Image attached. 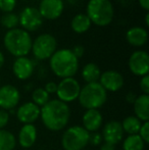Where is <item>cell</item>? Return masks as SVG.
Wrapping results in <instances>:
<instances>
[{
  "label": "cell",
  "mask_w": 149,
  "mask_h": 150,
  "mask_svg": "<svg viewBox=\"0 0 149 150\" xmlns=\"http://www.w3.org/2000/svg\"><path fill=\"white\" fill-rule=\"evenodd\" d=\"M102 136L101 133L98 132H94V133H90V137H89V144L93 145V146H99L102 143Z\"/></svg>",
  "instance_id": "30"
},
{
  "label": "cell",
  "mask_w": 149,
  "mask_h": 150,
  "mask_svg": "<svg viewBox=\"0 0 149 150\" xmlns=\"http://www.w3.org/2000/svg\"><path fill=\"white\" fill-rule=\"evenodd\" d=\"M0 24L3 28L7 29V30L16 29L18 25V16L14 12L4 13L0 18Z\"/></svg>",
  "instance_id": "27"
},
{
  "label": "cell",
  "mask_w": 149,
  "mask_h": 150,
  "mask_svg": "<svg viewBox=\"0 0 149 150\" xmlns=\"http://www.w3.org/2000/svg\"><path fill=\"white\" fill-rule=\"evenodd\" d=\"M10 115L8 113V111L4 110V109L0 108V130L4 129L9 122Z\"/></svg>",
  "instance_id": "31"
},
{
  "label": "cell",
  "mask_w": 149,
  "mask_h": 150,
  "mask_svg": "<svg viewBox=\"0 0 149 150\" xmlns=\"http://www.w3.org/2000/svg\"><path fill=\"white\" fill-rule=\"evenodd\" d=\"M145 25L146 26H149V13H146L145 16Z\"/></svg>",
  "instance_id": "39"
},
{
  "label": "cell",
  "mask_w": 149,
  "mask_h": 150,
  "mask_svg": "<svg viewBox=\"0 0 149 150\" xmlns=\"http://www.w3.org/2000/svg\"><path fill=\"white\" fill-rule=\"evenodd\" d=\"M40 108L38 105L33 103L32 101L25 102L18 106L16 110V115L18 122L22 124H34L36 120L40 119Z\"/></svg>",
  "instance_id": "15"
},
{
  "label": "cell",
  "mask_w": 149,
  "mask_h": 150,
  "mask_svg": "<svg viewBox=\"0 0 149 150\" xmlns=\"http://www.w3.org/2000/svg\"><path fill=\"white\" fill-rule=\"evenodd\" d=\"M20 100V93L18 88L10 84L0 86V108L8 111L16 109Z\"/></svg>",
  "instance_id": "10"
},
{
  "label": "cell",
  "mask_w": 149,
  "mask_h": 150,
  "mask_svg": "<svg viewBox=\"0 0 149 150\" xmlns=\"http://www.w3.org/2000/svg\"><path fill=\"white\" fill-rule=\"evenodd\" d=\"M79 103L85 109H98L105 104L107 100V92L99 84L88 83L84 87H81L79 97Z\"/></svg>",
  "instance_id": "4"
},
{
  "label": "cell",
  "mask_w": 149,
  "mask_h": 150,
  "mask_svg": "<svg viewBox=\"0 0 149 150\" xmlns=\"http://www.w3.org/2000/svg\"><path fill=\"white\" fill-rule=\"evenodd\" d=\"M124 130L121 122L119 120H109L102 128L101 136L104 143L112 145H117L124 140Z\"/></svg>",
  "instance_id": "12"
},
{
  "label": "cell",
  "mask_w": 149,
  "mask_h": 150,
  "mask_svg": "<svg viewBox=\"0 0 149 150\" xmlns=\"http://www.w3.org/2000/svg\"><path fill=\"white\" fill-rule=\"evenodd\" d=\"M90 133L82 126L68 127L61 136V146L64 150H83L89 144Z\"/></svg>",
  "instance_id": "6"
},
{
  "label": "cell",
  "mask_w": 149,
  "mask_h": 150,
  "mask_svg": "<svg viewBox=\"0 0 149 150\" xmlns=\"http://www.w3.org/2000/svg\"><path fill=\"white\" fill-rule=\"evenodd\" d=\"M98 82L106 92L107 91L108 92H117V91L121 90L125 84L123 75L113 69L101 73Z\"/></svg>",
  "instance_id": "14"
},
{
  "label": "cell",
  "mask_w": 149,
  "mask_h": 150,
  "mask_svg": "<svg viewBox=\"0 0 149 150\" xmlns=\"http://www.w3.org/2000/svg\"><path fill=\"white\" fill-rule=\"evenodd\" d=\"M38 137V131L34 124L23 125L18 135L16 141L20 147L25 149H29L36 143Z\"/></svg>",
  "instance_id": "18"
},
{
  "label": "cell",
  "mask_w": 149,
  "mask_h": 150,
  "mask_svg": "<svg viewBox=\"0 0 149 150\" xmlns=\"http://www.w3.org/2000/svg\"><path fill=\"white\" fill-rule=\"evenodd\" d=\"M4 62H5V57H4V54L0 51V69L4 65Z\"/></svg>",
  "instance_id": "38"
},
{
  "label": "cell",
  "mask_w": 149,
  "mask_h": 150,
  "mask_svg": "<svg viewBox=\"0 0 149 150\" xmlns=\"http://www.w3.org/2000/svg\"><path fill=\"white\" fill-rule=\"evenodd\" d=\"M35 71V62L27 56L18 57L12 64V71L16 79L26 81L33 76Z\"/></svg>",
  "instance_id": "16"
},
{
  "label": "cell",
  "mask_w": 149,
  "mask_h": 150,
  "mask_svg": "<svg viewBox=\"0 0 149 150\" xmlns=\"http://www.w3.org/2000/svg\"><path fill=\"white\" fill-rule=\"evenodd\" d=\"M123 127L124 133L128 135H136L139 133V130L142 126V122L135 115H128L121 122Z\"/></svg>",
  "instance_id": "24"
},
{
  "label": "cell",
  "mask_w": 149,
  "mask_h": 150,
  "mask_svg": "<svg viewBox=\"0 0 149 150\" xmlns=\"http://www.w3.org/2000/svg\"><path fill=\"white\" fill-rule=\"evenodd\" d=\"M146 143L138 134L128 135L123 140V150H144Z\"/></svg>",
  "instance_id": "25"
},
{
  "label": "cell",
  "mask_w": 149,
  "mask_h": 150,
  "mask_svg": "<svg viewBox=\"0 0 149 150\" xmlns=\"http://www.w3.org/2000/svg\"><path fill=\"white\" fill-rule=\"evenodd\" d=\"M71 50H72V52L74 53V55L78 59L81 58L82 56L84 55V53H85V48L82 45H75L74 47H73V49H71Z\"/></svg>",
  "instance_id": "33"
},
{
  "label": "cell",
  "mask_w": 149,
  "mask_h": 150,
  "mask_svg": "<svg viewBox=\"0 0 149 150\" xmlns=\"http://www.w3.org/2000/svg\"><path fill=\"white\" fill-rule=\"evenodd\" d=\"M18 24L22 26L23 30L29 32L37 31L43 24V18L40 14L38 8L27 6L20 11L18 16Z\"/></svg>",
  "instance_id": "9"
},
{
  "label": "cell",
  "mask_w": 149,
  "mask_h": 150,
  "mask_svg": "<svg viewBox=\"0 0 149 150\" xmlns=\"http://www.w3.org/2000/svg\"><path fill=\"white\" fill-rule=\"evenodd\" d=\"M16 6V0H0V10L4 13L12 12Z\"/></svg>",
  "instance_id": "28"
},
{
  "label": "cell",
  "mask_w": 149,
  "mask_h": 150,
  "mask_svg": "<svg viewBox=\"0 0 149 150\" xmlns=\"http://www.w3.org/2000/svg\"><path fill=\"white\" fill-rule=\"evenodd\" d=\"M64 9V3L62 0H41L39 4V10L42 18L53 21L62 14Z\"/></svg>",
  "instance_id": "13"
},
{
  "label": "cell",
  "mask_w": 149,
  "mask_h": 150,
  "mask_svg": "<svg viewBox=\"0 0 149 150\" xmlns=\"http://www.w3.org/2000/svg\"><path fill=\"white\" fill-rule=\"evenodd\" d=\"M134 105L135 117H138L142 122L149 120V95L141 94L137 96Z\"/></svg>",
  "instance_id": "20"
},
{
  "label": "cell",
  "mask_w": 149,
  "mask_h": 150,
  "mask_svg": "<svg viewBox=\"0 0 149 150\" xmlns=\"http://www.w3.org/2000/svg\"><path fill=\"white\" fill-rule=\"evenodd\" d=\"M51 71L60 79L73 78L79 71V59L71 49L56 50L49 58Z\"/></svg>",
  "instance_id": "2"
},
{
  "label": "cell",
  "mask_w": 149,
  "mask_h": 150,
  "mask_svg": "<svg viewBox=\"0 0 149 150\" xmlns=\"http://www.w3.org/2000/svg\"><path fill=\"white\" fill-rule=\"evenodd\" d=\"M80 91H81V85L78 80H76L74 77L66 78L61 79V81L57 84V90L55 94L58 100L68 104L77 100Z\"/></svg>",
  "instance_id": "8"
},
{
  "label": "cell",
  "mask_w": 149,
  "mask_h": 150,
  "mask_svg": "<svg viewBox=\"0 0 149 150\" xmlns=\"http://www.w3.org/2000/svg\"><path fill=\"white\" fill-rule=\"evenodd\" d=\"M138 135L141 137L142 140L145 143L149 142V122H142V126H141V128H140Z\"/></svg>",
  "instance_id": "29"
},
{
  "label": "cell",
  "mask_w": 149,
  "mask_h": 150,
  "mask_svg": "<svg viewBox=\"0 0 149 150\" xmlns=\"http://www.w3.org/2000/svg\"><path fill=\"white\" fill-rule=\"evenodd\" d=\"M99 150H115V146L112 144H108V143H103V144H101Z\"/></svg>",
  "instance_id": "36"
},
{
  "label": "cell",
  "mask_w": 149,
  "mask_h": 150,
  "mask_svg": "<svg viewBox=\"0 0 149 150\" xmlns=\"http://www.w3.org/2000/svg\"><path fill=\"white\" fill-rule=\"evenodd\" d=\"M103 126V117L99 109H86L82 115V127L89 133L98 132Z\"/></svg>",
  "instance_id": "17"
},
{
  "label": "cell",
  "mask_w": 149,
  "mask_h": 150,
  "mask_svg": "<svg viewBox=\"0 0 149 150\" xmlns=\"http://www.w3.org/2000/svg\"><path fill=\"white\" fill-rule=\"evenodd\" d=\"M86 11L92 24L98 27L108 26L112 22L114 14L110 0H89Z\"/></svg>",
  "instance_id": "5"
},
{
  "label": "cell",
  "mask_w": 149,
  "mask_h": 150,
  "mask_svg": "<svg viewBox=\"0 0 149 150\" xmlns=\"http://www.w3.org/2000/svg\"><path fill=\"white\" fill-rule=\"evenodd\" d=\"M139 86H140V89L143 92V94L149 95V76L148 75L141 77Z\"/></svg>",
  "instance_id": "32"
},
{
  "label": "cell",
  "mask_w": 149,
  "mask_h": 150,
  "mask_svg": "<svg viewBox=\"0 0 149 150\" xmlns=\"http://www.w3.org/2000/svg\"><path fill=\"white\" fill-rule=\"evenodd\" d=\"M32 43L30 33L18 28L8 30L3 38L4 47L16 58L28 55L32 49Z\"/></svg>",
  "instance_id": "3"
},
{
  "label": "cell",
  "mask_w": 149,
  "mask_h": 150,
  "mask_svg": "<svg viewBox=\"0 0 149 150\" xmlns=\"http://www.w3.org/2000/svg\"><path fill=\"white\" fill-rule=\"evenodd\" d=\"M100 75H101L100 67L94 62L87 63L86 65H84L83 69H82V78L87 84L98 82Z\"/></svg>",
  "instance_id": "21"
},
{
  "label": "cell",
  "mask_w": 149,
  "mask_h": 150,
  "mask_svg": "<svg viewBox=\"0 0 149 150\" xmlns=\"http://www.w3.org/2000/svg\"><path fill=\"white\" fill-rule=\"evenodd\" d=\"M129 69L133 75L143 77L148 75L149 71V55L144 50H136L129 58Z\"/></svg>",
  "instance_id": "11"
},
{
  "label": "cell",
  "mask_w": 149,
  "mask_h": 150,
  "mask_svg": "<svg viewBox=\"0 0 149 150\" xmlns=\"http://www.w3.org/2000/svg\"><path fill=\"white\" fill-rule=\"evenodd\" d=\"M139 4L143 9H145L146 11L149 10V0H138Z\"/></svg>",
  "instance_id": "37"
},
{
  "label": "cell",
  "mask_w": 149,
  "mask_h": 150,
  "mask_svg": "<svg viewBox=\"0 0 149 150\" xmlns=\"http://www.w3.org/2000/svg\"><path fill=\"white\" fill-rule=\"evenodd\" d=\"M92 23L87 16V14L79 13L73 18L71 22V27L72 30L77 34H83L86 33L91 27Z\"/></svg>",
  "instance_id": "22"
},
{
  "label": "cell",
  "mask_w": 149,
  "mask_h": 150,
  "mask_svg": "<svg viewBox=\"0 0 149 150\" xmlns=\"http://www.w3.org/2000/svg\"><path fill=\"white\" fill-rule=\"evenodd\" d=\"M136 98H137V95L133 92H129L126 95V101H127L128 103H130V104H133V103L135 102Z\"/></svg>",
  "instance_id": "35"
},
{
  "label": "cell",
  "mask_w": 149,
  "mask_h": 150,
  "mask_svg": "<svg viewBox=\"0 0 149 150\" xmlns=\"http://www.w3.org/2000/svg\"><path fill=\"white\" fill-rule=\"evenodd\" d=\"M31 98H32V102L41 108L50 100V95L44 90V88H36L32 91Z\"/></svg>",
  "instance_id": "26"
},
{
  "label": "cell",
  "mask_w": 149,
  "mask_h": 150,
  "mask_svg": "<svg viewBox=\"0 0 149 150\" xmlns=\"http://www.w3.org/2000/svg\"><path fill=\"white\" fill-rule=\"evenodd\" d=\"M44 90L48 93V94H55L56 90H57V84L55 82H48L46 83L45 87H44Z\"/></svg>",
  "instance_id": "34"
},
{
  "label": "cell",
  "mask_w": 149,
  "mask_h": 150,
  "mask_svg": "<svg viewBox=\"0 0 149 150\" xmlns=\"http://www.w3.org/2000/svg\"><path fill=\"white\" fill-rule=\"evenodd\" d=\"M16 144L18 141L13 133L5 129L0 130V150H14Z\"/></svg>",
  "instance_id": "23"
},
{
  "label": "cell",
  "mask_w": 149,
  "mask_h": 150,
  "mask_svg": "<svg viewBox=\"0 0 149 150\" xmlns=\"http://www.w3.org/2000/svg\"><path fill=\"white\" fill-rule=\"evenodd\" d=\"M40 119L46 129L51 132H59L68 126L71 119L68 104L58 100L50 99L40 110Z\"/></svg>",
  "instance_id": "1"
},
{
  "label": "cell",
  "mask_w": 149,
  "mask_h": 150,
  "mask_svg": "<svg viewBox=\"0 0 149 150\" xmlns=\"http://www.w3.org/2000/svg\"><path fill=\"white\" fill-rule=\"evenodd\" d=\"M56 47L57 42L54 36L51 34H41L33 41L31 51L38 60H46L53 55Z\"/></svg>",
  "instance_id": "7"
},
{
  "label": "cell",
  "mask_w": 149,
  "mask_h": 150,
  "mask_svg": "<svg viewBox=\"0 0 149 150\" xmlns=\"http://www.w3.org/2000/svg\"><path fill=\"white\" fill-rule=\"evenodd\" d=\"M126 39L130 45L134 47H141L147 43L148 32L142 27H133L127 31Z\"/></svg>",
  "instance_id": "19"
}]
</instances>
